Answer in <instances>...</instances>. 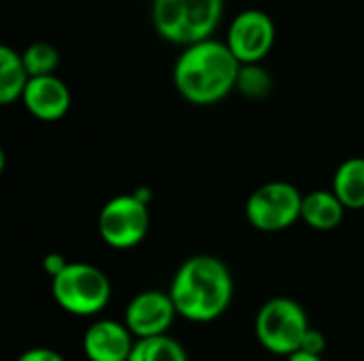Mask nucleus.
I'll return each instance as SVG.
<instances>
[{
    "mask_svg": "<svg viewBox=\"0 0 364 361\" xmlns=\"http://www.w3.org/2000/svg\"><path fill=\"white\" fill-rule=\"evenodd\" d=\"M241 64L226 43L209 38L183 49L173 68V81L183 100L209 106L237 89Z\"/></svg>",
    "mask_w": 364,
    "mask_h": 361,
    "instance_id": "f03ea898",
    "label": "nucleus"
},
{
    "mask_svg": "<svg viewBox=\"0 0 364 361\" xmlns=\"http://www.w3.org/2000/svg\"><path fill=\"white\" fill-rule=\"evenodd\" d=\"M17 361H66L58 351L53 349H45V347H36V349H28L26 353H21Z\"/></svg>",
    "mask_w": 364,
    "mask_h": 361,
    "instance_id": "6ab92c4d",
    "label": "nucleus"
},
{
    "mask_svg": "<svg viewBox=\"0 0 364 361\" xmlns=\"http://www.w3.org/2000/svg\"><path fill=\"white\" fill-rule=\"evenodd\" d=\"M28 83L30 74L21 53L9 45H0V104L9 106L21 100Z\"/></svg>",
    "mask_w": 364,
    "mask_h": 361,
    "instance_id": "ddd939ff",
    "label": "nucleus"
},
{
    "mask_svg": "<svg viewBox=\"0 0 364 361\" xmlns=\"http://www.w3.org/2000/svg\"><path fill=\"white\" fill-rule=\"evenodd\" d=\"M299 351H305V353H311V355H320L322 357V353L326 351V336L320 330L309 328Z\"/></svg>",
    "mask_w": 364,
    "mask_h": 361,
    "instance_id": "a211bd4d",
    "label": "nucleus"
},
{
    "mask_svg": "<svg viewBox=\"0 0 364 361\" xmlns=\"http://www.w3.org/2000/svg\"><path fill=\"white\" fill-rule=\"evenodd\" d=\"M309 328L305 309L290 298H273L264 302L254 323L258 343L269 353L284 357H290L301 349Z\"/></svg>",
    "mask_w": 364,
    "mask_h": 361,
    "instance_id": "39448f33",
    "label": "nucleus"
},
{
    "mask_svg": "<svg viewBox=\"0 0 364 361\" xmlns=\"http://www.w3.org/2000/svg\"><path fill=\"white\" fill-rule=\"evenodd\" d=\"M26 70L32 77H47L53 74L58 64H60V53L55 49V45L47 43V40H36L30 43L23 51H21Z\"/></svg>",
    "mask_w": 364,
    "mask_h": 361,
    "instance_id": "dca6fc26",
    "label": "nucleus"
},
{
    "mask_svg": "<svg viewBox=\"0 0 364 361\" xmlns=\"http://www.w3.org/2000/svg\"><path fill=\"white\" fill-rule=\"evenodd\" d=\"M224 0H154L151 21L156 32L173 45L209 40L222 21Z\"/></svg>",
    "mask_w": 364,
    "mask_h": 361,
    "instance_id": "7ed1b4c3",
    "label": "nucleus"
},
{
    "mask_svg": "<svg viewBox=\"0 0 364 361\" xmlns=\"http://www.w3.org/2000/svg\"><path fill=\"white\" fill-rule=\"evenodd\" d=\"M232 287L230 270L220 257L194 255L177 268L168 294L179 317L209 323L228 311Z\"/></svg>",
    "mask_w": 364,
    "mask_h": 361,
    "instance_id": "f257e3e1",
    "label": "nucleus"
},
{
    "mask_svg": "<svg viewBox=\"0 0 364 361\" xmlns=\"http://www.w3.org/2000/svg\"><path fill=\"white\" fill-rule=\"evenodd\" d=\"M68 264H70V262H68L64 255H60V253H49V255H45V260H43V270H45V274H47L49 279H55Z\"/></svg>",
    "mask_w": 364,
    "mask_h": 361,
    "instance_id": "aec40b11",
    "label": "nucleus"
},
{
    "mask_svg": "<svg viewBox=\"0 0 364 361\" xmlns=\"http://www.w3.org/2000/svg\"><path fill=\"white\" fill-rule=\"evenodd\" d=\"M132 194H134V196H136V198H139L141 202H145L147 206H149V202L154 200V194H151V191H149L147 187H139V189H136V191H132Z\"/></svg>",
    "mask_w": 364,
    "mask_h": 361,
    "instance_id": "4be33fe9",
    "label": "nucleus"
},
{
    "mask_svg": "<svg viewBox=\"0 0 364 361\" xmlns=\"http://www.w3.org/2000/svg\"><path fill=\"white\" fill-rule=\"evenodd\" d=\"M149 232V206L134 194H122L105 202L98 215V234L111 249H134Z\"/></svg>",
    "mask_w": 364,
    "mask_h": 361,
    "instance_id": "0eeeda50",
    "label": "nucleus"
},
{
    "mask_svg": "<svg viewBox=\"0 0 364 361\" xmlns=\"http://www.w3.org/2000/svg\"><path fill=\"white\" fill-rule=\"evenodd\" d=\"M70 100L73 98H70L68 85L55 74L32 77L21 96L26 111L41 121L62 119L70 109Z\"/></svg>",
    "mask_w": 364,
    "mask_h": 361,
    "instance_id": "9b49d317",
    "label": "nucleus"
},
{
    "mask_svg": "<svg viewBox=\"0 0 364 361\" xmlns=\"http://www.w3.org/2000/svg\"><path fill=\"white\" fill-rule=\"evenodd\" d=\"M128 361H188V353L181 347V343L166 334L136 340Z\"/></svg>",
    "mask_w": 364,
    "mask_h": 361,
    "instance_id": "2eb2a0df",
    "label": "nucleus"
},
{
    "mask_svg": "<svg viewBox=\"0 0 364 361\" xmlns=\"http://www.w3.org/2000/svg\"><path fill=\"white\" fill-rule=\"evenodd\" d=\"M237 89L250 100H262L273 89V77L260 64H243L239 70Z\"/></svg>",
    "mask_w": 364,
    "mask_h": 361,
    "instance_id": "f3484780",
    "label": "nucleus"
},
{
    "mask_svg": "<svg viewBox=\"0 0 364 361\" xmlns=\"http://www.w3.org/2000/svg\"><path fill=\"white\" fill-rule=\"evenodd\" d=\"M277 28L269 13L260 9L241 11L226 34V45L239 64H260L275 47Z\"/></svg>",
    "mask_w": 364,
    "mask_h": 361,
    "instance_id": "6e6552de",
    "label": "nucleus"
},
{
    "mask_svg": "<svg viewBox=\"0 0 364 361\" xmlns=\"http://www.w3.org/2000/svg\"><path fill=\"white\" fill-rule=\"evenodd\" d=\"M331 189L348 211L364 209V157H350L341 162L335 170Z\"/></svg>",
    "mask_w": 364,
    "mask_h": 361,
    "instance_id": "4468645a",
    "label": "nucleus"
},
{
    "mask_svg": "<svg viewBox=\"0 0 364 361\" xmlns=\"http://www.w3.org/2000/svg\"><path fill=\"white\" fill-rule=\"evenodd\" d=\"M136 340L126 323L100 319L83 334V353L90 361H128Z\"/></svg>",
    "mask_w": 364,
    "mask_h": 361,
    "instance_id": "9d476101",
    "label": "nucleus"
},
{
    "mask_svg": "<svg viewBox=\"0 0 364 361\" xmlns=\"http://www.w3.org/2000/svg\"><path fill=\"white\" fill-rule=\"evenodd\" d=\"M51 296L55 304L75 317H94L111 300V281L94 264L70 262L55 279H51Z\"/></svg>",
    "mask_w": 364,
    "mask_h": 361,
    "instance_id": "20e7f679",
    "label": "nucleus"
},
{
    "mask_svg": "<svg viewBox=\"0 0 364 361\" xmlns=\"http://www.w3.org/2000/svg\"><path fill=\"white\" fill-rule=\"evenodd\" d=\"M177 317V309L171 300L168 291L147 289L136 294L124 313V323L132 332L136 340L166 336L173 321Z\"/></svg>",
    "mask_w": 364,
    "mask_h": 361,
    "instance_id": "1a4fd4ad",
    "label": "nucleus"
},
{
    "mask_svg": "<svg viewBox=\"0 0 364 361\" xmlns=\"http://www.w3.org/2000/svg\"><path fill=\"white\" fill-rule=\"evenodd\" d=\"M303 194L286 181H271L254 189L245 202V217L260 232H282L301 219Z\"/></svg>",
    "mask_w": 364,
    "mask_h": 361,
    "instance_id": "423d86ee",
    "label": "nucleus"
},
{
    "mask_svg": "<svg viewBox=\"0 0 364 361\" xmlns=\"http://www.w3.org/2000/svg\"><path fill=\"white\" fill-rule=\"evenodd\" d=\"M346 211L348 209L341 204L333 189H314L303 196L301 219L318 232H331L341 226Z\"/></svg>",
    "mask_w": 364,
    "mask_h": 361,
    "instance_id": "f8f14e48",
    "label": "nucleus"
},
{
    "mask_svg": "<svg viewBox=\"0 0 364 361\" xmlns=\"http://www.w3.org/2000/svg\"><path fill=\"white\" fill-rule=\"evenodd\" d=\"M286 361H324L320 355H311V353H305V351H296L292 353Z\"/></svg>",
    "mask_w": 364,
    "mask_h": 361,
    "instance_id": "412c9836",
    "label": "nucleus"
}]
</instances>
